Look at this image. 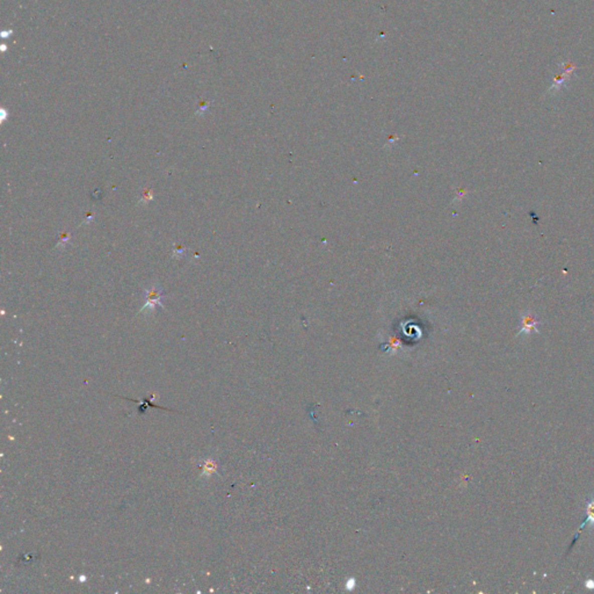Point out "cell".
Masks as SVG:
<instances>
[{"instance_id": "cell-1", "label": "cell", "mask_w": 594, "mask_h": 594, "mask_svg": "<svg viewBox=\"0 0 594 594\" xmlns=\"http://www.w3.org/2000/svg\"><path fill=\"white\" fill-rule=\"evenodd\" d=\"M559 68L562 69V72L556 73L554 78H552V83L550 85V87L548 88L549 93H557L559 89L565 85V83L570 80V78L573 76V73L576 72L577 70L576 64L571 61H565L560 63Z\"/></svg>"}, {"instance_id": "cell-2", "label": "cell", "mask_w": 594, "mask_h": 594, "mask_svg": "<svg viewBox=\"0 0 594 594\" xmlns=\"http://www.w3.org/2000/svg\"><path fill=\"white\" fill-rule=\"evenodd\" d=\"M164 297H165V294H164V291L160 289V287H158V286L153 285L149 289H145L144 290L145 304H144L143 308H142L141 313L149 315V313L153 312V310H155L157 306L164 308V305H163V298Z\"/></svg>"}, {"instance_id": "cell-3", "label": "cell", "mask_w": 594, "mask_h": 594, "mask_svg": "<svg viewBox=\"0 0 594 594\" xmlns=\"http://www.w3.org/2000/svg\"><path fill=\"white\" fill-rule=\"evenodd\" d=\"M539 325H540L539 319H537V317L534 315L533 312L528 311V312L522 313L520 330H519L517 337H519V335H522V334L528 335V334L532 333V332L539 333Z\"/></svg>"}, {"instance_id": "cell-4", "label": "cell", "mask_w": 594, "mask_h": 594, "mask_svg": "<svg viewBox=\"0 0 594 594\" xmlns=\"http://www.w3.org/2000/svg\"><path fill=\"white\" fill-rule=\"evenodd\" d=\"M585 526H589L591 532H593V528H594V495H592L591 497H589V498H587V500H586V519L584 521H582L580 527H579L578 534L581 532L582 528H584Z\"/></svg>"}, {"instance_id": "cell-5", "label": "cell", "mask_w": 594, "mask_h": 594, "mask_svg": "<svg viewBox=\"0 0 594 594\" xmlns=\"http://www.w3.org/2000/svg\"><path fill=\"white\" fill-rule=\"evenodd\" d=\"M152 197H153V195H152V190H145L144 194H143V195H142V197H141L140 203H144V202L147 203V202H149V201H151V200H152Z\"/></svg>"}, {"instance_id": "cell-6", "label": "cell", "mask_w": 594, "mask_h": 594, "mask_svg": "<svg viewBox=\"0 0 594 594\" xmlns=\"http://www.w3.org/2000/svg\"><path fill=\"white\" fill-rule=\"evenodd\" d=\"M585 587L586 588H589V589H593L594 588V580H593V579H587V580L585 581Z\"/></svg>"}]
</instances>
